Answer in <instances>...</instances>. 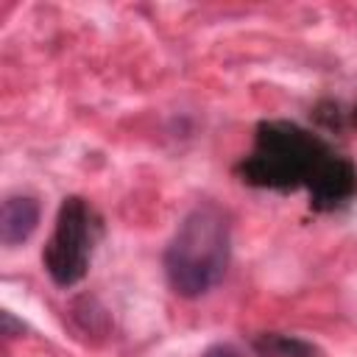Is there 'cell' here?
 I'll list each match as a JSON object with an SVG mask.
<instances>
[{"label": "cell", "mask_w": 357, "mask_h": 357, "mask_svg": "<svg viewBox=\"0 0 357 357\" xmlns=\"http://www.w3.org/2000/svg\"><path fill=\"white\" fill-rule=\"evenodd\" d=\"M335 151L310 128L290 120H262L254 134V148L237 162L243 184L262 190H310Z\"/></svg>", "instance_id": "6da1fadb"}, {"label": "cell", "mask_w": 357, "mask_h": 357, "mask_svg": "<svg viewBox=\"0 0 357 357\" xmlns=\"http://www.w3.org/2000/svg\"><path fill=\"white\" fill-rule=\"evenodd\" d=\"M231 254V226L218 204L192 206L165 248V276L176 296L198 298L226 273Z\"/></svg>", "instance_id": "7a4b0ae2"}, {"label": "cell", "mask_w": 357, "mask_h": 357, "mask_svg": "<svg viewBox=\"0 0 357 357\" xmlns=\"http://www.w3.org/2000/svg\"><path fill=\"white\" fill-rule=\"evenodd\" d=\"M98 234L100 223L95 209L78 195L64 198L42 251L45 271L59 287H73L86 276Z\"/></svg>", "instance_id": "3957f363"}, {"label": "cell", "mask_w": 357, "mask_h": 357, "mask_svg": "<svg viewBox=\"0 0 357 357\" xmlns=\"http://www.w3.org/2000/svg\"><path fill=\"white\" fill-rule=\"evenodd\" d=\"M307 192H310L312 209H318V212L340 209L357 195V167L346 156L335 153L329 159V165L318 173V178L310 184Z\"/></svg>", "instance_id": "277c9868"}, {"label": "cell", "mask_w": 357, "mask_h": 357, "mask_svg": "<svg viewBox=\"0 0 357 357\" xmlns=\"http://www.w3.org/2000/svg\"><path fill=\"white\" fill-rule=\"evenodd\" d=\"M39 201L33 195H8L0 206V243L6 248L22 245L39 226Z\"/></svg>", "instance_id": "5b68a950"}, {"label": "cell", "mask_w": 357, "mask_h": 357, "mask_svg": "<svg viewBox=\"0 0 357 357\" xmlns=\"http://www.w3.org/2000/svg\"><path fill=\"white\" fill-rule=\"evenodd\" d=\"M257 357H321V349L298 335L284 332H262L251 343Z\"/></svg>", "instance_id": "8992f818"}, {"label": "cell", "mask_w": 357, "mask_h": 357, "mask_svg": "<svg viewBox=\"0 0 357 357\" xmlns=\"http://www.w3.org/2000/svg\"><path fill=\"white\" fill-rule=\"evenodd\" d=\"M0 324H3V335H6V337H17V335H22V329H25V324L17 321L8 310L0 312Z\"/></svg>", "instance_id": "52a82bcc"}, {"label": "cell", "mask_w": 357, "mask_h": 357, "mask_svg": "<svg viewBox=\"0 0 357 357\" xmlns=\"http://www.w3.org/2000/svg\"><path fill=\"white\" fill-rule=\"evenodd\" d=\"M201 357H240V351H237L234 346H229V343H215V346H209Z\"/></svg>", "instance_id": "ba28073f"}]
</instances>
